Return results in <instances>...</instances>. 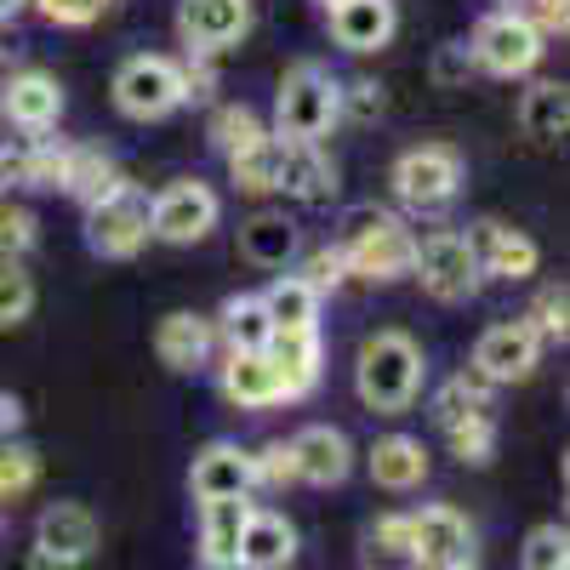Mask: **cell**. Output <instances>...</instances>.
Masks as SVG:
<instances>
[{
	"mask_svg": "<svg viewBox=\"0 0 570 570\" xmlns=\"http://www.w3.org/2000/svg\"><path fill=\"white\" fill-rule=\"evenodd\" d=\"M331 252L343 257V274L371 279V285H389V279H405L411 274L416 234L405 228V217H394L383 206H348L337 240H331Z\"/></svg>",
	"mask_w": 570,
	"mask_h": 570,
	"instance_id": "cell-1",
	"label": "cell"
},
{
	"mask_svg": "<svg viewBox=\"0 0 570 570\" xmlns=\"http://www.w3.org/2000/svg\"><path fill=\"white\" fill-rule=\"evenodd\" d=\"M354 394L376 416H400L422 394V348L405 331H371L354 360Z\"/></svg>",
	"mask_w": 570,
	"mask_h": 570,
	"instance_id": "cell-2",
	"label": "cell"
},
{
	"mask_svg": "<svg viewBox=\"0 0 570 570\" xmlns=\"http://www.w3.org/2000/svg\"><path fill=\"white\" fill-rule=\"evenodd\" d=\"M343 120V80L325 63H292L274 98V137L279 142H320Z\"/></svg>",
	"mask_w": 570,
	"mask_h": 570,
	"instance_id": "cell-3",
	"label": "cell"
},
{
	"mask_svg": "<svg viewBox=\"0 0 570 570\" xmlns=\"http://www.w3.org/2000/svg\"><path fill=\"white\" fill-rule=\"evenodd\" d=\"M115 109L126 120H166L188 104V91H183V63L160 58V52H137L115 69Z\"/></svg>",
	"mask_w": 570,
	"mask_h": 570,
	"instance_id": "cell-4",
	"label": "cell"
},
{
	"mask_svg": "<svg viewBox=\"0 0 570 570\" xmlns=\"http://www.w3.org/2000/svg\"><path fill=\"white\" fill-rule=\"evenodd\" d=\"M542 52H548V40H542L525 18H519L513 7L485 12L480 23H473V35H468V58H473V69H485V75H497V80L531 75V69L542 63Z\"/></svg>",
	"mask_w": 570,
	"mask_h": 570,
	"instance_id": "cell-5",
	"label": "cell"
},
{
	"mask_svg": "<svg viewBox=\"0 0 570 570\" xmlns=\"http://www.w3.org/2000/svg\"><path fill=\"white\" fill-rule=\"evenodd\" d=\"M149 240H155V234H149V195H142L137 183L115 188V195L98 200V206H86V246L98 252V257L126 263Z\"/></svg>",
	"mask_w": 570,
	"mask_h": 570,
	"instance_id": "cell-6",
	"label": "cell"
},
{
	"mask_svg": "<svg viewBox=\"0 0 570 570\" xmlns=\"http://www.w3.org/2000/svg\"><path fill=\"white\" fill-rule=\"evenodd\" d=\"M411 274L422 279V292L434 303H468L473 292H480V263H473L468 240L456 228H434L416 240V257H411Z\"/></svg>",
	"mask_w": 570,
	"mask_h": 570,
	"instance_id": "cell-7",
	"label": "cell"
},
{
	"mask_svg": "<svg viewBox=\"0 0 570 570\" xmlns=\"http://www.w3.org/2000/svg\"><path fill=\"white\" fill-rule=\"evenodd\" d=\"M394 195L411 212H445L462 195V155L445 142H422L394 160Z\"/></svg>",
	"mask_w": 570,
	"mask_h": 570,
	"instance_id": "cell-8",
	"label": "cell"
},
{
	"mask_svg": "<svg viewBox=\"0 0 570 570\" xmlns=\"http://www.w3.org/2000/svg\"><path fill=\"white\" fill-rule=\"evenodd\" d=\"M223 217V200L217 188H206L200 177H177L171 188H160V195L149 200V234L166 246H195L206 240V234L217 228Z\"/></svg>",
	"mask_w": 570,
	"mask_h": 570,
	"instance_id": "cell-9",
	"label": "cell"
},
{
	"mask_svg": "<svg viewBox=\"0 0 570 570\" xmlns=\"http://www.w3.org/2000/svg\"><path fill=\"white\" fill-rule=\"evenodd\" d=\"M542 365V337L525 325V320H497L480 331V343H473V376H485L491 389L502 383H525V376H537Z\"/></svg>",
	"mask_w": 570,
	"mask_h": 570,
	"instance_id": "cell-10",
	"label": "cell"
},
{
	"mask_svg": "<svg viewBox=\"0 0 570 570\" xmlns=\"http://www.w3.org/2000/svg\"><path fill=\"white\" fill-rule=\"evenodd\" d=\"M411 559L416 570H468L473 564V525L451 502H428L411 513Z\"/></svg>",
	"mask_w": 570,
	"mask_h": 570,
	"instance_id": "cell-11",
	"label": "cell"
},
{
	"mask_svg": "<svg viewBox=\"0 0 570 570\" xmlns=\"http://www.w3.org/2000/svg\"><path fill=\"white\" fill-rule=\"evenodd\" d=\"M252 29V0H177V35L188 58H217Z\"/></svg>",
	"mask_w": 570,
	"mask_h": 570,
	"instance_id": "cell-12",
	"label": "cell"
},
{
	"mask_svg": "<svg viewBox=\"0 0 570 570\" xmlns=\"http://www.w3.org/2000/svg\"><path fill=\"white\" fill-rule=\"evenodd\" d=\"M462 240H468L473 263H480V279H531L537 263H542L531 234H519V228H508L497 217H480Z\"/></svg>",
	"mask_w": 570,
	"mask_h": 570,
	"instance_id": "cell-13",
	"label": "cell"
},
{
	"mask_svg": "<svg viewBox=\"0 0 570 570\" xmlns=\"http://www.w3.org/2000/svg\"><path fill=\"white\" fill-rule=\"evenodd\" d=\"M285 445H292L297 485L331 491V485H343L348 473H354V445H348V434H343V428H331V422H308L303 434H292Z\"/></svg>",
	"mask_w": 570,
	"mask_h": 570,
	"instance_id": "cell-14",
	"label": "cell"
},
{
	"mask_svg": "<svg viewBox=\"0 0 570 570\" xmlns=\"http://www.w3.org/2000/svg\"><path fill=\"white\" fill-rule=\"evenodd\" d=\"M98 513H91L86 502H52L40 519H35V548L52 553L58 564H86L91 553H98Z\"/></svg>",
	"mask_w": 570,
	"mask_h": 570,
	"instance_id": "cell-15",
	"label": "cell"
},
{
	"mask_svg": "<svg viewBox=\"0 0 570 570\" xmlns=\"http://www.w3.org/2000/svg\"><path fill=\"white\" fill-rule=\"evenodd\" d=\"M0 115H7V126L29 131V137H46L58 126L63 115V86L58 75H46V69H18L7 80V91H0Z\"/></svg>",
	"mask_w": 570,
	"mask_h": 570,
	"instance_id": "cell-16",
	"label": "cell"
},
{
	"mask_svg": "<svg viewBox=\"0 0 570 570\" xmlns=\"http://www.w3.org/2000/svg\"><path fill=\"white\" fill-rule=\"evenodd\" d=\"M268 365L279 376V400H308L325 376V343L320 331H274L268 337Z\"/></svg>",
	"mask_w": 570,
	"mask_h": 570,
	"instance_id": "cell-17",
	"label": "cell"
},
{
	"mask_svg": "<svg viewBox=\"0 0 570 570\" xmlns=\"http://www.w3.org/2000/svg\"><path fill=\"white\" fill-rule=\"evenodd\" d=\"M212 348H217V331H212V320L195 314V308H171V314L155 325V354H160V365L177 371V376L200 371V365L212 360Z\"/></svg>",
	"mask_w": 570,
	"mask_h": 570,
	"instance_id": "cell-18",
	"label": "cell"
},
{
	"mask_svg": "<svg viewBox=\"0 0 570 570\" xmlns=\"http://www.w3.org/2000/svg\"><path fill=\"white\" fill-rule=\"evenodd\" d=\"M188 491L200 502H223V497H252V451H240L234 440H212L195 468H188Z\"/></svg>",
	"mask_w": 570,
	"mask_h": 570,
	"instance_id": "cell-19",
	"label": "cell"
},
{
	"mask_svg": "<svg viewBox=\"0 0 570 570\" xmlns=\"http://www.w3.org/2000/svg\"><path fill=\"white\" fill-rule=\"evenodd\" d=\"M325 18H331V40H337L343 52H354V58L383 52V46L394 40V29H400L394 0H348V7L325 12Z\"/></svg>",
	"mask_w": 570,
	"mask_h": 570,
	"instance_id": "cell-20",
	"label": "cell"
},
{
	"mask_svg": "<svg viewBox=\"0 0 570 570\" xmlns=\"http://www.w3.org/2000/svg\"><path fill=\"white\" fill-rule=\"evenodd\" d=\"M279 195H292L303 206H331L337 200V166L320 142H285L279 155Z\"/></svg>",
	"mask_w": 570,
	"mask_h": 570,
	"instance_id": "cell-21",
	"label": "cell"
},
{
	"mask_svg": "<svg viewBox=\"0 0 570 570\" xmlns=\"http://www.w3.org/2000/svg\"><path fill=\"white\" fill-rule=\"evenodd\" d=\"M252 502L246 497H223V502H200V564L206 570H234L240 559V537H246Z\"/></svg>",
	"mask_w": 570,
	"mask_h": 570,
	"instance_id": "cell-22",
	"label": "cell"
},
{
	"mask_svg": "<svg viewBox=\"0 0 570 570\" xmlns=\"http://www.w3.org/2000/svg\"><path fill=\"white\" fill-rule=\"evenodd\" d=\"M292 559H297V531H292V519L274 513V508H252L234 570H285Z\"/></svg>",
	"mask_w": 570,
	"mask_h": 570,
	"instance_id": "cell-23",
	"label": "cell"
},
{
	"mask_svg": "<svg viewBox=\"0 0 570 570\" xmlns=\"http://www.w3.org/2000/svg\"><path fill=\"white\" fill-rule=\"evenodd\" d=\"M297 223L285 217V212H252L246 223H240V257L252 263V268H285L292 274V257H297Z\"/></svg>",
	"mask_w": 570,
	"mask_h": 570,
	"instance_id": "cell-24",
	"label": "cell"
},
{
	"mask_svg": "<svg viewBox=\"0 0 570 570\" xmlns=\"http://www.w3.org/2000/svg\"><path fill=\"white\" fill-rule=\"evenodd\" d=\"M217 389H223L228 405H240V411H268V405H279V376H274L268 354H223Z\"/></svg>",
	"mask_w": 570,
	"mask_h": 570,
	"instance_id": "cell-25",
	"label": "cell"
},
{
	"mask_svg": "<svg viewBox=\"0 0 570 570\" xmlns=\"http://www.w3.org/2000/svg\"><path fill=\"white\" fill-rule=\"evenodd\" d=\"M365 468H371V485H383V491H416L428 480V445L411 440V434H383V440L365 451Z\"/></svg>",
	"mask_w": 570,
	"mask_h": 570,
	"instance_id": "cell-26",
	"label": "cell"
},
{
	"mask_svg": "<svg viewBox=\"0 0 570 570\" xmlns=\"http://www.w3.org/2000/svg\"><path fill=\"white\" fill-rule=\"evenodd\" d=\"M115 188H126L120 166L109 149H98V142H69V166H63V195H75L80 206H98L109 200Z\"/></svg>",
	"mask_w": 570,
	"mask_h": 570,
	"instance_id": "cell-27",
	"label": "cell"
},
{
	"mask_svg": "<svg viewBox=\"0 0 570 570\" xmlns=\"http://www.w3.org/2000/svg\"><path fill=\"white\" fill-rule=\"evenodd\" d=\"M212 331H217L223 354H263L268 337H274V325H268V314H263L257 297H228V303L217 308Z\"/></svg>",
	"mask_w": 570,
	"mask_h": 570,
	"instance_id": "cell-28",
	"label": "cell"
},
{
	"mask_svg": "<svg viewBox=\"0 0 570 570\" xmlns=\"http://www.w3.org/2000/svg\"><path fill=\"white\" fill-rule=\"evenodd\" d=\"M257 303H263L274 331H320V297L297 274H274L268 292H257Z\"/></svg>",
	"mask_w": 570,
	"mask_h": 570,
	"instance_id": "cell-29",
	"label": "cell"
},
{
	"mask_svg": "<svg viewBox=\"0 0 570 570\" xmlns=\"http://www.w3.org/2000/svg\"><path fill=\"white\" fill-rule=\"evenodd\" d=\"M360 564L365 570H416L411 559V513H376L360 537Z\"/></svg>",
	"mask_w": 570,
	"mask_h": 570,
	"instance_id": "cell-30",
	"label": "cell"
},
{
	"mask_svg": "<svg viewBox=\"0 0 570 570\" xmlns=\"http://www.w3.org/2000/svg\"><path fill=\"white\" fill-rule=\"evenodd\" d=\"M519 131L531 142H559L570 131V91L559 80H537L525 98H519Z\"/></svg>",
	"mask_w": 570,
	"mask_h": 570,
	"instance_id": "cell-31",
	"label": "cell"
},
{
	"mask_svg": "<svg viewBox=\"0 0 570 570\" xmlns=\"http://www.w3.org/2000/svg\"><path fill=\"white\" fill-rule=\"evenodd\" d=\"M279 155H285V142L268 131L263 142H252V149H240V155H228V177H234V188L240 195H279Z\"/></svg>",
	"mask_w": 570,
	"mask_h": 570,
	"instance_id": "cell-32",
	"label": "cell"
},
{
	"mask_svg": "<svg viewBox=\"0 0 570 570\" xmlns=\"http://www.w3.org/2000/svg\"><path fill=\"white\" fill-rule=\"evenodd\" d=\"M434 422H440V434L451 422H462V416H473V411H497L491 405V383L485 376H473V371H456V376H445V383L434 389Z\"/></svg>",
	"mask_w": 570,
	"mask_h": 570,
	"instance_id": "cell-33",
	"label": "cell"
},
{
	"mask_svg": "<svg viewBox=\"0 0 570 570\" xmlns=\"http://www.w3.org/2000/svg\"><path fill=\"white\" fill-rule=\"evenodd\" d=\"M63 166H69V142L29 137V142H23V171H18V188H35V195H58V188H63Z\"/></svg>",
	"mask_w": 570,
	"mask_h": 570,
	"instance_id": "cell-34",
	"label": "cell"
},
{
	"mask_svg": "<svg viewBox=\"0 0 570 570\" xmlns=\"http://www.w3.org/2000/svg\"><path fill=\"white\" fill-rule=\"evenodd\" d=\"M445 445L456 462H473V468H485L497 456V411H473L462 422L445 428Z\"/></svg>",
	"mask_w": 570,
	"mask_h": 570,
	"instance_id": "cell-35",
	"label": "cell"
},
{
	"mask_svg": "<svg viewBox=\"0 0 570 570\" xmlns=\"http://www.w3.org/2000/svg\"><path fill=\"white\" fill-rule=\"evenodd\" d=\"M263 137H268V126L246 104H223L212 115V142H217L223 155H240V149H252V142H263Z\"/></svg>",
	"mask_w": 570,
	"mask_h": 570,
	"instance_id": "cell-36",
	"label": "cell"
},
{
	"mask_svg": "<svg viewBox=\"0 0 570 570\" xmlns=\"http://www.w3.org/2000/svg\"><path fill=\"white\" fill-rule=\"evenodd\" d=\"M519 564H525V570H570V537H564L559 519H548V525H531V531H525Z\"/></svg>",
	"mask_w": 570,
	"mask_h": 570,
	"instance_id": "cell-37",
	"label": "cell"
},
{
	"mask_svg": "<svg viewBox=\"0 0 570 570\" xmlns=\"http://www.w3.org/2000/svg\"><path fill=\"white\" fill-rule=\"evenodd\" d=\"M35 480H40V451H35V445H23V440L0 445V502L29 497V491H35Z\"/></svg>",
	"mask_w": 570,
	"mask_h": 570,
	"instance_id": "cell-38",
	"label": "cell"
},
{
	"mask_svg": "<svg viewBox=\"0 0 570 570\" xmlns=\"http://www.w3.org/2000/svg\"><path fill=\"white\" fill-rule=\"evenodd\" d=\"M35 314V274L23 263H0V331H12Z\"/></svg>",
	"mask_w": 570,
	"mask_h": 570,
	"instance_id": "cell-39",
	"label": "cell"
},
{
	"mask_svg": "<svg viewBox=\"0 0 570 570\" xmlns=\"http://www.w3.org/2000/svg\"><path fill=\"white\" fill-rule=\"evenodd\" d=\"M40 240V217L29 206H0V263H23Z\"/></svg>",
	"mask_w": 570,
	"mask_h": 570,
	"instance_id": "cell-40",
	"label": "cell"
},
{
	"mask_svg": "<svg viewBox=\"0 0 570 570\" xmlns=\"http://www.w3.org/2000/svg\"><path fill=\"white\" fill-rule=\"evenodd\" d=\"M525 325L537 331L542 343H564V331H570V297H564V285H542Z\"/></svg>",
	"mask_w": 570,
	"mask_h": 570,
	"instance_id": "cell-41",
	"label": "cell"
},
{
	"mask_svg": "<svg viewBox=\"0 0 570 570\" xmlns=\"http://www.w3.org/2000/svg\"><path fill=\"white\" fill-rule=\"evenodd\" d=\"M252 485H268V491H279V485H297L292 445H285V440H274V445L252 451Z\"/></svg>",
	"mask_w": 570,
	"mask_h": 570,
	"instance_id": "cell-42",
	"label": "cell"
},
{
	"mask_svg": "<svg viewBox=\"0 0 570 570\" xmlns=\"http://www.w3.org/2000/svg\"><path fill=\"white\" fill-rule=\"evenodd\" d=\"M297 279L308 285L314 297H325V292H337V285H343L348 274H343V257H337V252H331V246H320V252H308V257H303Z\"/></svg>",
	"mask_w": 570,
	"mask_h": 570,
	"instance_id": "cell-43",
	"label": "cell"
},
{
	"mask_svg": "<svg viewBox=\"0 0 570 570\" xmlns=\"http://www.w3.org/2000/svg\"><path fill=\"white\" fill-rule=\"evenodd\" d=\"M428 75H434V86H468V75H473V58H468V40H445V46H434V63H428Z\"/></svg>",
	"mask_w": 570,
	"mask_h": 570,
	"instance_id": "cell-44",
	"label": "cell"
},
{
	"mask_svg": "<svg viewBox=\"0 0 570 570\" xmlns=\"http://www.w3.org/2000/svg\"><path fill=\"white\" fill-rule=\"evenodd\" d=\"M35 7H40V18H52L63 29H86V23H98L115 0H35Z\"/></svg>",
	"mask_w": 570,
	"mask_h": 570,
	"instance_id": "cell-45",
	"label": "cell"
},
{
	"mask_svg": "<svg viewBox=\"0 0 570 570\" xmlns=\"http://www.w3.org/2000/svg\"><path fill=\"white\" fill-rule=\"evenodd\" d=\"M513 12L525 18V23H531V29H537L542 40H548V35H564V29H570V0H525V7H513Z\"/></svg>",
	"mask_w": 570,
	"mask_h": 570,
	"instance_id": "cell-46",
	"label": "cell"
},
{
	"mask_svg": "<svg viewBox=\"0 0 570 570\" xmlns=\"http://www.w3.org/2000/svg\"><path fill=\"white\" fill-rule=\"evenodd\" d=\"M383 115V86L376 80H348L343 86V120H376Z\"/></svg>",
	"mask_w": 570,
	"mask_h": 570,
	"instance_id": "cell-47",
	"label": "cell"
},
{
	"mask_svg": "<svg viewBox=\"0 0 570 570\" xmlns=\"http://www.w3.org/2000/svg\"><path fill=\"white\" fill-rule=\"evenodd\" d=\"M18 171H23V142L0 137V195H7V188H18Z\"/></svg>",
	"mask_w": 570,
	"mask_h": 570,
	"instance_id": "cell-48",
	"label": "cell"
},
{
	"mask_svg": "<svg viewBox=\"0 0 570 570\" xmlns=\"http://www.w3.org/2000/svg\"><path fill=\"white\" fill-rule=\"evenodd\" d=\"M18 428H23V405H18L12 394H0V445H12Z\"/></svg>",
	"mask_w": 570,
	"mask_h": 570,
	"instance_id": "cell-49",
	"label": "cell"
},
{
	"mask_svg": "<svg viewBox=\"0 0 570 570\" xmlns=\"http://www.w3.org/2000/svg\"><path fill=\"white\" fill-rule=\"evenodd\" d=\"M23 570H75V564H58L52 553H40V548H29V559H23Z\"/></svg>",
	"mask_w": 570,
	"mask_h": 570,
	"instance_id": "cell-50",
	"label": "cell"
},
{
	"mask_svg": "<svg viewBox=\"0 0 570 570\" xmlns=\"http://www.w3.org/2000/svg\"><path fill=\"white\" fill-rule=\"evenodd\" d=\"M23 7H29V0H0V23H7V18H18Z\"/></svg>",
	"mask_w": 570,
	"mask_h": 570,
	"instance_id": "cell-51",
	"label": "cell"
},
{
	"mask_svg": "<svg viewBox=\"0 0 570 570\" xmlns=\"http://www.w3.org/2000/svg\"><path fill=\"white\" fill-rule=\"evenodd\" d=\"M320 7H325V12H337V7H348V0H320Z\"/></svg>",
	"mask_w": 570,
	"mask_h": 570,
	"instance_id": "cell-52",
	"label": "cell"
},
{
	"mask_svg": "<svg viewBox=\"0 0 570 570\" xmlns=\"http://www.w3.org/2000/svg\"><path fill=\"white\" fill-rule=\"evenodd\" d=\"M468 570H480V564H468Z\"/></svg>",
	"mask_w": 570,
	"mask_h": 570,
	"instance_id": "cell-53",
	"label": "cell"
}]
</instances>
